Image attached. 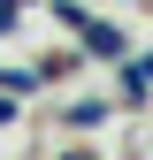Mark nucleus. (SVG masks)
<instances>
[{
  "label": "nucleus",
  "instance_id": "obj_4",
  "mask_svg": "<svg viewBox=\"0 0 153 160\" xmlns=\"http://www.w3.org/2000/svg\"><path fill=\"white\" fill-rule=\"evenodd\" d=\"M0 122H15V92L8 84H0Z\"/></svg>",
  "mask_w": 153,
  "mask_h": 160
},
{
  "label": "nucleus",
  "instance_id": "obj_3",
  "mask_svg": "<svg viewBox=\"0 0 153 160\" xmlns=\"http://www.w3.org/2000/svg\"><path fill=\"white\" fill-rule=\"evenodd\" d=\"M0 84H8V92H38V84H46V69H0Z\"/></svg>",
  "mask_w": 153,
  "mask_h": 160
},
{
  "label": "nucleus",
  "instance_id": "obj_6",
  "mask_svg": "<svg viewBox=\"0 0 153 160\" xmlns=\"http://www.w3.org/2000/svg\"><path fill=\"white\" fill-rule=\"evenodd\" d=\"M61 160H92V152H61Z\"/></svg>",
  "mask_w": 153,
  "mask_h": 160
},
{
  "label": "nucleus",
  "instance_id": "obj_5",
  "mask_svg": "<svg viewBox=\"0 0 153 160\" xmlns=\"http://www.w3.org/2000/svg\"><path fill=\"white\" fill-rule=\"evenodd\" d=\"M8 23H15V0H0V31H8Z\"/></svg>",
  "mask_w": 153,
  "mask_h": 160
},
{
  "label": "nucleus",
  "instance_id": "obj_1",
  "mask_svg": "<svg viewBox=\"0 0 153 160\" xmlns=\"http://www.w3.org/2000/svg\"><path fill=\"white\" fill-rule=\"evenodd\" d=\"M84 53H100V61H123V53H130V38L115 31V23H84Z\"/></svg>",
  "mask_w": 153,
  "mask_h": 160
},
{
  "label": "nucleus",
  "instance_id": "obj_2",
  "mask_svg": "<svg viewBox=\"0 0 153 160\" xmlns=\"http://www.w3.org/2000/svg\"><path fill=\"white\" fill-rule=\"evenodd\" d=\"M153 92V53H123V99H145Z\"/></svg>",
  "mask_w": 153,
  "mask_h": 160
}]
</instances>
